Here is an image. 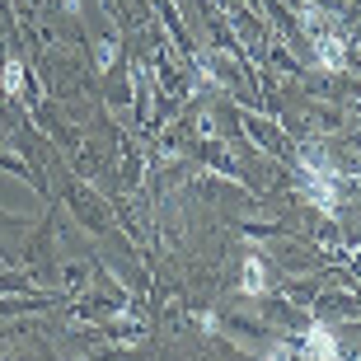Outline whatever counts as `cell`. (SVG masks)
I'll return each instance as SVG.
<instances>
[{"instance_id":"2","label":"cell","mask_w":361,"mask_h":361,"mask_svg":"<svg viewBox=\"0 0 361 361\" xmlns=\"http://www.w3.org/2000/svg\"><path fill=\"white\" fill-rule=\"evenodd\" d=\"M300 357L305 361H338V338L324 324H310V334L300 338Z\"/></svg>"},{"instance_id":"3","label":"cell","mask_w":361,"mask_h":361,"mask_svg":"<svg viewBox=\"0 0 361 361\" xmlns=\"http://www.w3.org/2000/svg\"><path fill=\"white\" fill-rule=\"evenodd\" d=\"M240 286H244L249 295L268 286V272H263V258H244V281H240Z\"/></svg>"},{"instance_id":"1","label":"cell","mask_w":361,"mask_h":361,"mask_svg":"<svg viewBox=\"0 0 361 361\" xmlns=\"http://www.w3.org/2000/svg\"><path fill=\"white\" fill-rule=\"evenodd\" d=\"M305 28H310V42H314V52H319L324 66H343L348 61V42H343V28L338 19H329L324 10H305Z\"/></svg>"},{"instance_id":"4","label":"cell","mask_w":361,"mask_h":361,"mask_svg":"<svg viewBox=\"0 0 361 361\" xmlns=\"http://www.w3.org/2000/svg\"><path fill=\"white\" fill-rule=\"evenodd\" d=\"M5 90L10 94L24 90V66H19V61H5Z\"/></svg>"},{"instance_id":"5","label":"cell","mask_w":361,"mask_h":361,"mask_svg":"<svg viewBox=\"0 0 361 361\" xmlns=\"http://www.w3.org/2000/svg\"><path fill=\"white\" fill-rule=\"evenodd\" d=\"M268 361H291V352H286V348H272V357Z\"/></svg>"}]
</instances>
